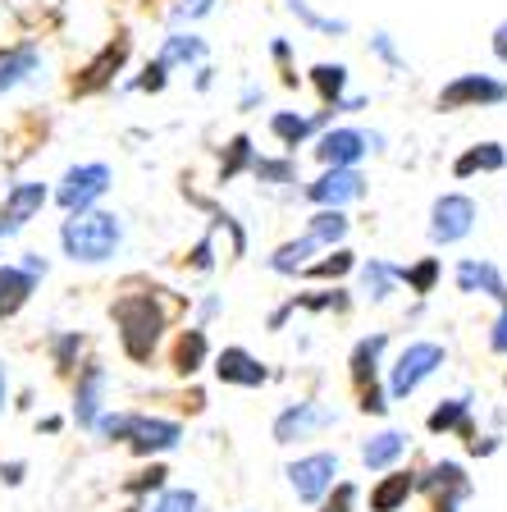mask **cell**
I'll list each match as a JSON object with an SVG mask.
<instances>
[{"label": "cell", "instance_id": "obj_8", "mask_svg": "<svg viewBox=\"0 0 507 512\" xmlns=\"http://www.w3.org/2000/svg\"><path fill=\"white\" fill-rule=\"evenodd\" d=\"M338 421V412L329 403H316V398H302V403H288L284 412L275 416V444H302V439L320 435Z\"/></svg>", "mask_w": 507, "mask_h": 512}, {"label": "cell", "instance_id": "obj_48", "mask_svg": "<svg viewBox=\"0 0 507 512\" xmlns=\"http://www.w3.org/2000/svg\"><path fill=\"white\" fill-rule=\"evenodd\" d=\"M211 266H215V243L201 238V243L192 247V270H211Z\"/></svg>", "mask_w": 507, "mask_h": 512}, {"label": "cell", "instance_id": "obj_46", "mask_svg": "<svg viewBox=\"0 0 507 512\" xmlns=\"http://www.w3.org/2000/svg\"><path fill=\"white\" fill-rule=\"evenodd\" d=\"M23 476H28V462L14 458V462H0V485H10V490H19Z\"/></svg>", "mask_w": 507, "mask_h": 512}, {"label": "cell", "instance_id": "obj_47", "mask_svg": "<svg viewBox=\"0 0 507 512\" xmlns=\"http://www.w3.org/2000/svg\"><path fill=\"white\" fill-rule=\"evenodd\" d=\"M19 270H23V275H32V279H37V284H42V279H46V270H51V261H46L42 252H23Z\"/></svg>", "mask_w": 507, "mask_h": 512}, {"label": "cell", "instance_id": "obj_38", "mask_svg": "<svg viewBox=\"0 0 507 512\" xmlns=\"http://www.w3.org/2000/svg\"><path fill=\"white\" fill-rule=\"evenodd\" d=\"M252 138L247 133H238V138L229 142V156H224V165H220V183H229L238 170H252Z\"/></svg>", "mask_w": 507, "mask_h": 512}, {"label": "cell", "instance_id": "obj_9", "mask_svg": "<svg viewBox=\"0 0 507 512\" xmlns=\"http://www.w3.org/2000/svg\"><path fill=\"white\" fill-rule=\"evenodd\" d=\"M370 151H384L380 133H361V128H325V133H316L320 165H361Z\"/></svg>", "mask_w": 507, "mask_h": 512}, {"label": "cell", "instance_id": "obj_16", "mask_svg": "<svg viewBox=\"0 0 507 512\" xmlns=\"http://www.w3.org/2000/svg\"><path fill=\"white\" fill-rule=\"evenodd\" d=\"M329 119H334V110H329V106H320V115H297V110H275V115H270V138H275L284 151H297L307 138L325 133Z\"/></svg>", "mask_w": 507, "mask_h": 512}, {"label": "cell", "instance_id": "obj_49", "mask_svg": "<svg viewBox=\"0 0 507 512\" xmlns=\"http://www.w3.org/2000/svg\"><path fill=\"white\" fill-rule=\"evenodd\" d=\"M489 348H494V352H507V302H503V311H498V320H494V334H489Z\"/></svg>", "mask_w": 507, "mask_h": 512}, {"label": "cell", "instance_id": "obj_18", "mask_svg": "<svg viewBox=\"0 0 507 512\" xmlns=\"http://www.w3.org/2000/svg\"><path fill=\"white\" fill-rule=\"evenodd\" d=\"M384 352H389V330H375V334H366V339H357V348H352V357H348V375L357 389L370 380H380Z\"/></svg>", "mask_w": 507, "mask_h": 512}, {"label": "cell", "instance_id": "obj_25", "mask_svg": "<svg viewBox=\"0 0 507 512\" xmlns=\"http://www.w3.org/2000/svg\"><path fill=\"white\" fill-rule=\"evenodd\" d=\"M357 270H361V298L366 302H389V293H398V266L393 261L370 256Z\"/></svg>", "mask_w": 507, "mask_h": 512}, {"label": "cell", "instance_id": "obj_1", "mask_svg": "<svg viewBox=\"0 0 507 512\" xmlns=\"http://www.w3.org/2000/svg\"><path fill=\"white\" fill-rule=\"evenodd\" d=\"M119 247H124V215L119 211H78L60 224V252L74 261V266H106L115 261Z\"/></svg>", "mask_w": 507, "mask_h": 512}, {"label": "cell", "instance_id": "obj_17", "mask_svg": "<svg viewBox=\"0 0 507 512\" xmlns=\"http://www.w3.org/2000/svg\"><path fill=\"white\" fill-rule=\"evenodd\" d=\"M416 494V471H402V467H389L380 471V480L370 485L366 494V508L370 512H398L402 503Z\"/></svg>", "mask_w": 507, "mask_h": 512}, {"label": "cell", "instance_id": "obj_30", "mask_svg": "<svg viewBox=\"0 0 507 512\" xmlns=\"http://www.w3.org/2000/svg\"><path fill=\"white\" fill-rule=\"evenodd\" d=\"M466 416H471V398H448V403H439L430 416H425V430L430 435H448V430H471L466 426Z\"/></svg>", "mask_w": 507, "mask_h": 512}, {"label": "cell", "instance_id": "obj_6", "mask_svg": "<svg viewBox=\"0 0 507 512\" xmlns=\"http://www.w3.org/2000/svg\"><path fill=\"white\" fill-rule=\"evenodd\" d=\"M471 229H476V202H471L466 192H444V197H434V206H430V243L434 247L462 243Z\"/></svg>", "mask_w": 507, "mask_h": 512}, {"label": "cell", "instance_id": "obj_51", "mask_svg": "<svg viewBox=\"0 0 507 512\" xmlns=\"http://www.w3.org/2000/svg\"><path fill=\"white\" fill-rule=\"evenodd\" d=\"M220 311H224V302H220V298H206V302H201V330H206V320H215Z\"/></svg>", "mask_w": 507, "mask_h": 512}, {"label": "cell", "instance_id": "obj_12", "mask_svg": "<svg viewBox=\"0 0 507 512\" xmlns=\"http://www.w3.org/2000/svg\"><path fill=\"white\" fill-rule=\"evenodd\" d=\"M507 101V83L485 74H462L439 92V110H476V106H503Z\"/></svg>", "mask_w": 507, "mask_h": 512}, {"label": "cell", "instance_id": "obj_28", "mask_svg": "<svg viewBox=\"0 0 507 512\" xmlns=\"http://www.w3.org/2000/svg\"><path fill=\"white\" fill-rule=\"evenodd\" d=\"M348 64H311V87L320 92V106L334 110L338 101H343V92H348Z\"/></svg>", "mask_w": 507, "mask_h": 512}, {"label": "cell", "instance_id": "obj_37", "mask_svg": "<svg viewBox=\"0 0 507 512\" xmlns=\"http://www.w3.org/2000/svg\"><path fill=\"white\" fill-rule=\"evenodd\" d=\"M352 270H357V256H352L348 247H338L329 261H311L302 275H311V279H343V275H352Z\"/></svg>", "mask_w": 507, "mask_h": 512}, {"label": "cell", "instance_id": "obj_31", "mask_svg": "<svg viewBox=\"0 0 507 512\" xmlns=\"http://www.w3.org/2000/svg\"><path fill=\"white\" fill-rule=\"evenodd\" d=\"M439 256H421L416 266H398V284H407V293H416V298H430L434 284H439Z\"/></svg>", "mask_w": 507, "mask_h": 512}, {"label": "cell", "instance_id": "obj_11", "mask_svg": "<svg viewBox=\"0 0 507 512\" xmlns=\"http://www.w3.org/2000/svg\"><path fill=\"white\" fill-rule=\"evenodd\" d=\"M128 453L133 458H160V453H174L183 444V426L169 421V416H133V430H128Z\"/></svg>", "mask_w": 507, "mask_h": 512}, {"label": "cell", "instance_id": "obj_23", "mask_svg": "<svg viewBox=\"0 0 507 512\" xmlns=\"http://www.w3.org/2000/svg\"><path fill=\"white\" fill-rule=\"evenodd\" d=\"M37 293V279L23 275L19 266H0V320H14Z\"/></svg>", "mask_w": 507, "mask_h": 512}, {"label": "cell", "instance_id": "obj_45", "mask_svg": "<svg viewBox=\"0 0 507 512\" xmlns=\"http://www.w3.org/2000/svg\"><path fill=\"white\" fill-rule=\"evenodd\" d=\"M370 55H375V60H384L393 69V74H402V69H407V60H402L398 55V46H393V37L389 32H375V37H370Z\"/></svg>", "mask_w": 507, "mask_h": 512}, {"label": "cell", "instance_id": "obj_14", "mask_svg": "<svg viewBox=\"0 0 507 512\" xmlns=\"http://www.w3.org/2000/svg\"><path fill=\"white\" fill-rule=\"evenodd\" d=\"M416 490H425L434 499V512H457V503L471 494V480L457 462H434L425 476H416Z\"/></svg>", "mask_w": 507, "mask_h": 512}, {"label": "cell", "instance_id": "obj_19", "mask_svg": "<svg viewBox=\"0 0 507 512\" xmlns=\"http://www.w3.org/2000/svg\"><path fill=\"white\" fill-rule=\"evenodd\" d=\"M206 357H211V339H206V330H201V325H192V330H183L179 339H174L169 371L179 375V380H192V375L206 366Z\"/></svg>", "mask_w": 507, "mask_h": 512}, {"label": "cell", "instance_id": "obj_20", "mask_svg": "<svg viewBox=\"0 0 507 512\" xmlns=\"http://www.w3.org/2000/svg\"><path fill=\"white\" fill-rule=\"evenodd\" d=\"M37 69H42V46H32V42L5 46V51H0V96L14 92L19 83H28Z\"/></svg>", "mask_w": 507, "mask_h": 512}, {"label": "cell", "instance_id": "obj_5", "mask_svg": "<svg viewBox=\"0 0 507 512\" xmlns=\"http://www.w3.org/2000/svg\"><path fill=\"white\" fill-rule=\"evenodd\" d=\"M338 467H343V462H338V453L320 448V453H302V458H293V462L284 467V476H288V485H293L297 499L316 508V503L325 499L329 490H334Z\"/></svg>", "mask_w": 507, "mask_h": 512}, {"label": "cell", "instance_id": "obj_27", "mask_svg": "<svg viewBox=\"0 0 507 512\" xmlns=\"http://www.w3.org/2000/svg\"><path fill=\"white\" fill-rule=\"evenodd\" d=\"M206 55H211L206 37H197V32H169L165 42H160L156 60H165L174 69V64H206Z\"/></svg>", "mask_w": 507, "mask_h": 512}, {"label": "cell", "instance_id": "obj_39", "mask_svg": "<svg viewBox=\"0 0 507 512\" xmlns=\"http://www.w3.org/2000/svg\"><path fill=\"white\" fill-rule=\"evenodd\" d=\"M142 512H201V494L197 490H160V499L151 503V508H142Z\"/></svg>", "mask_w": 507, "mask_h": 512}, {"label": "cell", "instance_id": "obj_40", "mask_svg": "<svg viewBox=\"0 0 507 512\" xmlns=\"http://www.w3.org/2000/svg\"><path fill=\"white\" fill-rule=\"evenodd\" d=\"M165 480H169V467L151 462V467H142L138 476H128V480H124V490H128V494H138V499H142V494H160V490H165Z\"/></svg>", "mask_w": 507, "mask_h": 512}, {"label": "cell", "instance_id": "obj_55", "mask_svg": "<svg viewBox=\"0 0 507 512\" xmlns=\"http://www.w3.org/2000/svg\"><path fill=\"white\" fill-rule=\"evenodd\" d=\"M5 403H10V371L0 362V412H5Z\"/></svg>", "mask_w": 507, "mask_h": 512}, {"label": "cell", "instance_id": "obj_3", "mask_svg": "<svg viewBox=\"0 0 507 512\" xmlns=\"http://www.w3.org/2000/svg\"><path fill=\"white\" fill-rule=\"evenodd\" d=\"M448 362V348L444 343H434V339H416L407 343V348L393 357L389 366V403H407V398L421 389L425 380H430L439 366Z\"/></svg>", "mask_w": 507, "mask_h": 512}, {"label": "cell", "instance_id": "obj_43", "mask_svg": "<svg viewBox=\"0 0 507 512\" xmlns=\"http://www.w3.org/2000/svg\"><path fill=\"white\" fill-rule=\"evenodd\" d=\"M215 10V0H174L169 5V23H197Z\"/></svg>", "mask_w": 507, "mask_h": 512}, {"label": "cell", "instance_id": "obj_34", "mask_svg": "<svg viewBox=\"0 0 507 512\" xmlns=\"http://www.w3.org/2000/svg\"><path fill=\"white\" fill-rule=\"evenodd\" d=\"M284 10L293 14L297 23H307L311 32H325V37H343V32H348V19H325V14L311 10L307 0H284Z\"/></svg>", "mask_w": 507, "mask_h": 512}, {"label": "cell", "instance_id": "obj_29", "mask_svg": "<svg viewBox=\"0 0 507 512\" xmlns=\"http://www.w3.org/2000/svg\"><path fill=\"white\" fill-rule=\"evenodd\" d=\"M307 234L316 238L320 247H334V243H343V238L352 234V220L343 211H334V206H320V211L307 220Z\"/></svg>", "mask_w": 507, "mask_h": 512}, {"label": "cell", "instance_id": "obj_35", "mask_svg": "<svg viewBox=\"0 0 507 512\" xmlns=\"http://www.w3.org/2000/svg\"><path fill=\"white\" fill-rule=\"evenodd\" d=\"M133 416L138 412H101L96 416V426H92V435L106 439V444H124L128 430H133Z\"/></svg>", "mask_w": 507, "mask_h": 512}, {"label": "cell", "instance_id": "obj_54", "mask_svg": "<svg viewBox=\"0 0 507 512\" xmlns=\"http://www.w3.org/2000/svg\"><path fill=\"white\" fill-rule=\"evenodd\" d=\"M211 83H215V69L211 64H201L197 69V92H211Z\"/></svg>", "mask_w": 507, "mask_h": 512}, {"label": "cell", "instance_id": "obj_15", "mask_svg": "<svg viewBox=\"0 0 507 512\" xmlns=\"http://www.w3.org/2000/svg\"><path fill=\"white\" fill-rule=\"evenodd\" d=\"M215 380L233 384V389H261V384L270 380V371H265L261 357H252L247 348L229 343V348L215 352Z\"/></svg>", "mask_w": 507, "mask_h": 512}, {"label": "cell", "instance_id": "obj_50", "mask_svg": "<svg viewBox=\"0 0 507 512\" xmlns=\"http://www.w3.org/2000/svg\"><path fill=\"white\" fill-rule=\"evenodd\" d=\"M261 101H265V92H261L256 83H247V92H243V101H238V110H256Z\"/></svg>", "mask_w": 507, "mask_h": 512}, {"label": "cell", "instance_id": "obj_22", "mask_svg": "<svg viewBox=\"0 0 507 512\" xmlns=\"http://www.w3.org/2000/svg\"><path fill=\"white\" fill-rule=\"evenodd\" d=\"M320 252V243L311 234H302V238H288V243H279L275 252L265 256V270L270 275H302V270L311 266V256Z\"/></svg>", "mask_w": 507, "mask_h": 512}, {"label": "cell", "instance_id": "obj_4", "mask_svg": "<svg viewBox=\"0 0 507 512\" xmlns=\"http://www.w3.org/2000/svg\"><path fill=\"white\" fill-rule=\"evenodd\" d=\"M115 188V170H110L106 160H87V165H69L64 179L55 183V202H60L64 215H78V211H92L106 192Z\"/></svg>", "mask_w": 507, "mask_h": 512}, {"label": "cell", "instance_id": "obj_32", "mask_svg": "<svg viewBox=\"0 0 507 512\" xmlns=\"http://www.w3.org/2000/svg\"><path fill=\"white\" fill-rule=\"evenodd\" d=\"M503 165H507V151L498 147V142H480V147H471L462 160H457L453 174H457V179H466V174H476V170L494 174V170H503Z\"/></svg>", "mask_w": 507, "mask_h": 512}, {"label": "cell", "instance_id": "obj_42", "mask_svg": "<svg viewBox=\"0 0 507 512\" xmlns=\"http://www.w3.org/2000/svg\"><path fill=\"white\" fill-rule=\"evenodd\" d=\"M357 412H366V416H384V412H389V389H384L380 380L361 384V389H357Z\"/></svg>", "mask_w": 507, "mask_h": 512}, {"label": "cell", "instance_id": "obj_21", "mask_svg": "<svg viewBox=\"0 0 507 512\" xmlns=\"http://www.w3.org/2000/svg\"><path fill=\"white\" fill-rule=\"evenodd\" d=\"M124 60H128V32H119V42H110L106 51L83 69V78L74 83V92H101V87H110V78L124 69Z\"/></svg>", "mask_w": 507, "mask_h": 512}, {"label": "cell", "instance_id": "obj_44", "mask_svg": "<svg viewBox=\"0 0 507 512\" xmlns=\"http://www.w3.org/2000/svg\"><path fill=\"white\" fill-rule=\"evenodd\" d=\"M165 83H169V64L165 60H151L147 69H142V78H133L128 83V92L138 87V92H165Z\"/></svg>", "mask_w": 507, "mask_h": 512}, {"label": "cell", "instance_id": "obj_52", "mask_svg": "<svg viewBox=\"0 0 507 512\" xmlns=\"http://www.w3.org/2000/svg\"><path fill=\"white\" fill-rule=\"evenodd\" d=\"M494 55L498 60H507V23H498L494 28Z\"/></svg>", "mask_w": 507, "mask_h": 512}, {"label": "cell", "instance_id": "obj_33", "mask_svg": "<svg viewBox=\"0 0 507 512\" xmlns=\"http://www.w3.org/2000/svg\"><path fill=\"white\" fill-rule=\"evenodd\" d=\"M83 348H87V334H78V330L55 334V339H51V362H55V371H60V375H74V366H78V357H83Z\"/></svg>", "mask_w": 507, "mask_h": 512}, {"label": "cell", "instance_id": "obj_56", "mask_svg": "<svg viewBox=\"0 0 507 512\" xmlns=\"http://www.w3.org/2000/svg\"><path fill=\"white\" fill-rule=\"evenodd\" d=\"M320 512H325V508H320Z\"/></svg>", "mask_w": 507, "mask_h": 512}, {"label": "cell", "instance_id": "obj_53", "mask_svg": "<svg viewBox=\"0 0 507 512\" xmlns=\"http://www.w3.org/2000/svg\"><path fill=\"white\" fill-rule=\"evenodd\" d=\"M64 416H46V421H37V435H60Z\"/></svg>", "mask_w": 507, "mask_h": 512}, {"label": "cell", "instance_id": "obj_10", "mask_svg": "<svg viewBox=\"0 0 507 512\" xmlns=\"http://www.w3.org/2000/svg\"><path fill=\"white\" fill-rule=\"evenodd\" d=\"M46 202H51V188H46L42 179H19V183H10L5 202H0V238H14L23 224L42 215Z\"/></svg>", "mask_w": 507, "mask_h": 512}, {"label": "cell", "instance_id": "obj_36", "mask_svg": "<svg viewBox=\"0 0 507 512\" xmlns=\"http://www.w3.org/2000/svg\"><path fill=\"white\" fill-rule=\"evenodd\" d=\"M252 174H256L261 183H297V165H293V156H279V160L256 156V160H252Z\"/></svg>", "mask_w": 507, "mask_h": 512}, {"label": "cell", "instance_id": "obj_13", "mask_svg": "<svg viewBox=\"0 0 507 512\" xmlns=\"http://www.w3.org/2000/svg\"><path fill=\"white\" fill-rule=\"evenodd\" d=\"M106 384L110 371L101 362H83L74 375V426L78 430H92L96 416L106 412Z\"/></svg>", "mask_w": 507, "mask_h": 512}, {"label": "cell", "instance_id": "obj_24", "mask_svg": "<svg viewBox=\"0 0 507 512\" xmlns=\"http://www.w3.org/2000/svg\"><path fill=\"white\" fill-rule=\"evenodd\" d=\"M402 453H407V430H380V435H370L366 444H361V462H366V471L398 467Z\"/></svg>", "mask_w": 507, "mask_h": 512}, {"label": "cell", "instance_id": "obj_26", "mask_svg": "<svg viewBox=\"0 0 507 512\" xmlns=\"http://www.w3.org/2000/svg\"><path fill=\"white\" fill-rule=\"evenodd\" d=\"M453 279H457V288H462V293H489V298H503L507 302V284L498 279V270L489 266V261H462Z\"/></svg>", "mask_w": 507, "mask_h": 512}, {"label": "cell", "instance_id": "obj_41", "mask_svg": "<svg viewBox=\"0 0 507 512\" xmlns=\"http://www.w3.org/2000/svg\"><path fill=\"white\" fill-rule=\"evenodd\" d=\"M357 499H361V490L352 485V480H334V490H329L325 499L316 503V508H325V512H352V508H357Z\"/></svg>", "mask_w": 507, "mask_h": 512}, {"label": "cell", "instance_id": "obj_7", "mask_svg": "<svg viewBox=\"0 0 507 512\" xmlns=\"http://www.w3.org/2000/svg\"><path fill=\"white\" fill-rule=\"evenodd\" d=\"M302 197H307L311 206H334V211H343L348 202L366 197V174H361L357 165H325V174L311 179L307 188H302Z\"/></svg>", "mask_w": 507, "mask_h": 512}, {"label": "cell", "instance_id": "obj_2", "mask_svg": "<svg viewBox=\"0 0 507 512\" xmlns=\"http://www.w3.org/2000/svg\"><path fill=\"white\" fill-rule=\"evenodd\" d=\"M156 298H160V288H147V293H124L110 307V316L119 325V348H124L128 362H138V366H147L156 357V343L169 325V316L160 311Z\"/></svg>", "mask_w": 507, "mask_h": 512}]
</instances>
